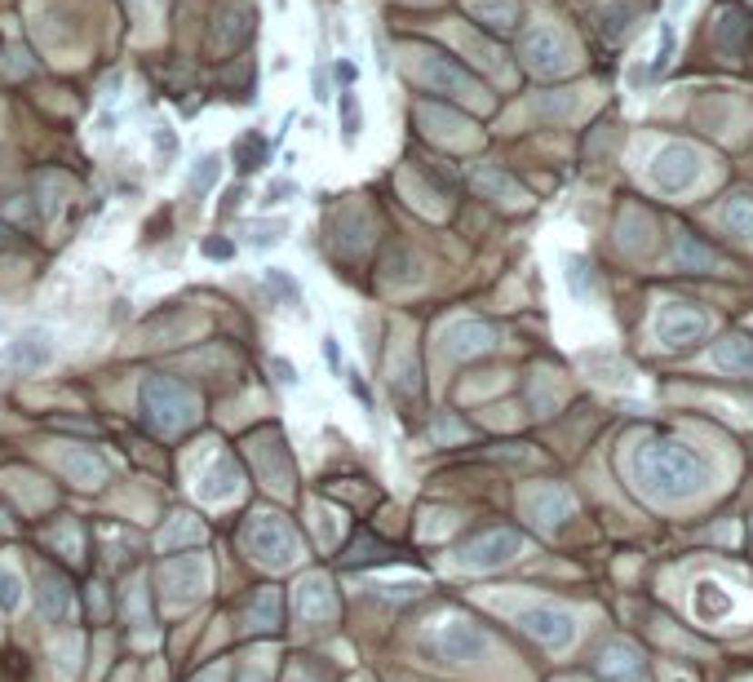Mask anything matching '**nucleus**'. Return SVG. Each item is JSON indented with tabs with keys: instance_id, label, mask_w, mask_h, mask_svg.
I'll return each instance as SVG.
<instances>
[{
	"instance_id": "nucleus-11",
	"label": "nucleus",
	"mask_w": 753,
	"mask_h": 682,
	"mask_svg": "<svg viewBox=\"0 0 753 682\" xmlns=\"http://www.w3.org/2000/svg\"><path fill=\"white\" fill-rule=\"evenodd\" d=\"M266 155H271V142L257 134H244L240 142H236V160H240V173H253L266 165Z\"/></svg>"
},
{
	"instance_id": "nucleus-18",
	"label": "nucleus",
	"mask_w": 753,
	"mask_h": 682,
	"mask_svg": "<svg viewBox=\"0 0 753 682\" xmlns=\"http://www.w3.org/2000/svg\"><path fill=\"white\" fill-rule=\"evenodd\" d=\"M346 386H350L355 404H359V408H364V412H368V416H373V412H376V404H373V390H368V381H364V376L355 373V376H346Z\"/></svg>"
},
{
	"instance_id": "nucleus-12",
	"label": "nucleus",
	"mask_w": 753,
	"mask_h": 682,
	"mask_svg": "<svg viewBox=\"0 0 753 682\" xmlns=\"http://www.w3.org/2000/svg\"><path fill=\"white\" fill-rule=\"evenodd\" d=\"M222 165H226V160H222V155H213V151L200 155V160H196V169H191V177H186V191H191V196H205L208 186L222 177Z\"/></svg>"
},
{
	"instance_id": "nucleus-16",
	"label": "nucleus",
	"mask_w": 753,
	"mask_h": 682,
	"mask_svg": "<svg viewBox=\"0 0 753 682\" xmlns=\"http://www.w3.org/2000/svg\"><path fill=\"white\" fill-rule=\"evenodd\" d=\"M284 236H288V222H257L248 239H253V248H275Z\"/></svg>"
},
{
	"instance_id": "nucleus-5",
	"label": "nucleus",
	"mask_w": 753,
	"mask_h": 682,
	"mask_svg": "<svg viewBox=\"0 0 753 682\" xmlns=\"http://www.w3.org/2000/svg\"><path fill=\"white\" fill-rule=\"evenodd\" d=\"M417 75L430 89H444V94H479V85L461 67H452L447 58H439V54H417Z\"/></svg>"
},
{
	"instance_id": "nucleus-1",
	"label": "nucleus",
	"mask_w": 753,
	"mask_h": 682,
	"mask_svg": "<svg viewBox=\"0 0 753 682\" xmlns=\"http://www.w3.org/2000/svg\"><path fill=\"white\" fill-rule=\"evenodd\" d=\"M638 478L660 496H691L705 483V466L691 447L674 444V439H651L638 447Z\"/></svg>"
},
{
	"instance_id": "nucleus-24",
	"label": "nucleus",
	"mask_w": 753,
	"mask_h": 682,
	"mask_svg": "<svg viewBox=\"0 0 753 682\" xmlns=\"http://www.w3.org/2000/svg\"><path fill=\"white\" fill-rule=\"evenodd\" d=\"M156 146H160V151H165V155H169V151H173V134H169V129H165V125H160V129H156Z\"/></svg>"
},
{
	"instance_id": "nucleus-6",
	"label": "nucleus",
	"mask_w": 753,
	"mask_h": 682,
	"mask_svg": "<svg viewBox=\"0 0 753 682\" xmlns=\"http://www.w3.org/2000/svg\"><path fill=\"white\" fill-rule=\"evenodd\" d=\"M656 333H660V341H669V346H691V341L705 333V315H700V310H691V306H683V302H674V306L660 310Z\"/></svg>"
},
{
	"instance_id": "nucleus-21",
	"label": "nucleus",
	"mask_w": 753,
	"mask_h": 682,
	"mask_svg": "<svg viewBox=\"0 0 753 682\" xmlns=\"http://www.w3.org/2000/svg\"><path fill=\"white\" fill-rule=\"evenodd\" d=\"M310 98H315V103H324V98H328V71H324V67L310 71Z\"/></svg>"
},
{
	"instance_id": "nucleus-7",
	"label": "nucleus",
	"mask_w": 753,
	"mask_h": 682,
	"mask_svg": "<svg viewBox=\"0 0 753 682\" xmlns=\"http://www.w3.org/2000/svg\"><path fill=\"white\" fill-rule=\"evenodd\" d=\"M523 54H527V63H532L537 71H563V67H567V45L549 32V27H541V32L527 35Z\"/></svg>"
},
{
	"instance_id": "nucleus-20",
	"label": "nucleus",
	"mask_w": 753,
	"mask_h": 682,
	"mask_svg": "<svg viewBox=\"0 0 753 682\" xmlns=\"http://www.w3.org/2000/svg\"><path fill=\"white\" fill-rule=\"evenodd\" d=\"M271 373H275V381H279V386H302V376H297V364H288V359H279V355L271 359Z\"/></svg>"
},
{
	"instance_id": "nucleus-13",
	"label": "nucleus",
	"mask_w": 753,
	"mask_h": 682,
	"mask_svg": "<svg viewBox=\"0 0 753 682\" xmlns=\"http://www.w3.org/2000/svg\"><path fill=\"white\" fill-rule=\"evenodd\" d=\"M359 129H364V111H359V98L342 89V142L346 146H355L359 142Z\"/></svg>"
},
{
	"instance_id": "nucleus-2",
	"label": "nucleus",
	"mask_w": 753,
	"mask_h": 682,
	"mask_svg": "<svg viewBox=\"0 0 753 682\" xmlns=\"http://www.w3.org/2000/svg\"><path fill=\"white\" fill-rule=\"evenodd\" d=\"M54 359V337L45 328H27L0 350V373H40Z\"/></svg>"
},
{
	"instance_id": "nucleus-25",
	"label": "nucleus",
	"mask_w": 753,
	"mask_h": 682,
	"mask_svg": "<svg viewBox=\"0 0 753 682\" xmlns=\"http://www.w3.org/2000/svg\"><path fill=\"white\" fill-rule=\"evenodd\" d=\"M337 80H342V85H355V67H350V63H337Z\"/></svg>"
},
{
	"instance_id": "nucleus-9",
	"label": "nucleus",
	"mask_w": 753,
	"mask_h": 682,
	"mask_svg": "<svg viewBox=\"0 0 753 682\" xmlns=\"http://www.w3.org/2000/svg\"><path fill=\"white\" fill-rule=\"evenodd\" d=\"M722 368H731V376H753V341L749 337H722L714 350Z\"/></svg>"
},
{
	"instance_id": "nucleus-8",
	"label": "nucleus",
	"mask_w": 753,
	"mask_h": 682,
	"mask_svg": "<svg viewBox=\"0 0 753 682\" xmlns=\"http://www.w3.org/2000/svg\"><path fill=\"white\" fill-rule=\"evenodd\" d=\"M523 625H527V634H537L541 643H567V638H572L567 612H527Z\"/></svg>"
},
{
	"instance_id": "nucleus-4",
	"label": "nucleus",
	"mask_w": 753,
	"mask_h": 682,
	"mask_svg": "<svg viewBox=\"0 0 753 682\" xmlns=\"http://www.w3.org/2000/svg\"><path fill=\"white\" fill-rule=\"evenodd\" d=\"M253 27H257V14H253L244 0H231V5L222 9V23L213 27V40H208V49H213V54H226V49L244 45Z\"/></svg>"
},
{
	"instance_id": "nucleus-22",
	"label": "nucleus",
	"mask_w": 753,
	"mask_h": 682,
	"mask_svg": "<svg viewBox=\"0 0 753 682\" xmlns=\"http://www.w3.org/2000/svg\"><path fill=\"white\" fill-rule=\"evenodd\" d=\"M567 284L577 288V297H585V262H581V257H572V262H567Z\"/></svg>"
},
{
	"instance_id": "nucleus-19",
	"label": "nucleus",
	"mask_w": 753,
	"mask_h": 682,
	"mask_svg": "<svg viewBox=\"0 0 753 682\" xmlns=\"http://www.w3.org/2000/svg\"><path fill=\"white\" fill-rule=\"evenodd\" d=\"M293 196H297V182H293V177H279V182H271V186H266V205H288V200H293Z\"/></svg>"
},
{
	"instance_id": "nucleus-3",
	"label": "nucleus",
	"mask_w": 753,
	"mask_h": 682,
	"mask_svg": "<svg viewBox=\"0 0 753 682\" xmlns=\"http://www.w3.org/2000/svg\"><path fill=\"white\" fill-rule=\"evenodd\" d=\"M696 173H700V155H696L687 142H669V146L656 155V165H651V182H656L660 191H687V186L696 182Z\"/></svg>"
},
{
	"instance_id": "nucleus-17",
	"label": "nucleus",
	"mask_w": 753,
	"mask_h": 682,
	"mask_svg": "<svg viewBox=\"0 0 753 682\" xmlns=\"http://www.w3.org/2000/svg\"><path fill=\"white\" fill-rule=\"evenodd\" d=\"M200 253H205L208 262H231V257H236V244L226 236H208L205 244H200Z\"/></svg>"
},
{
	"instance_id": "nucleus-10",
	"label": "nucleus",
	"mask_w": 753,
	"mask_h": 682,
	"mask_svg": "<svg viewBox=\"0 0 753 682\" xmlns=\"http://www.w3.org/2000/svg\"><path fill=\"white\" fill-rule=\"evenodd\" d=\"M722 222L736 231V236H745V239H753V196H731L727 200V208H722Z\"/></svg>"
},
{
	"instance_id": "nucleus-23",
	"label": "nucleus",
	"mask_w": 753,
	"mask_h": 682,
	"mask_svg": "<svg viewBox=\"0 0 753 682\" xmlns=\"http://www.w3.org/2000/svg\"><path fill=\"white\" fill-rule=\"evenodd\" d=\"M324 359H328V368H333V373H342V346H337L333 333L324 337Z\"/></svg>"
},
{
	"instance_id": "nucleus-14",
	"label": "nucleus",
	"mask_w": 753,
	"mask_h": 682,
	"mask_svg": "<svg viewBox=\"0 0 753 682\" xmlns=\"http://www.w3.org/2000/svg\"><path fill=\"white\" fill-rule=\"evenodd\" d=\"M678 257H683V262H696V266H705V271H714V266H718L714 248H705L700 239H691V236H678Z\"/></svg>"
},
{
	"instance_id": "nucleus-15",
	"label": "nucleus",
	"mask_w": 753,
	"mask_h": 682,
	"mask_svg": "<svg viewBox=\"0 0 753 682\" xmlns=\"http://www.w3.org/2000/svg\"><path fill=\"white\" fill-rule=\"evenodd\" d=\"M266 284H271V288L279 293V297H284V302H288V306H302V284H297V279H293L288 271L271 266V271H266Z\"/></svg>"
}]
</instances>
